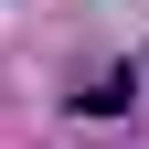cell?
Returning a JSON list of instances; mask_svg holds the SVG:
<instances>
[{"label": "cell", "instance_id": "1", "mask_svg": "<svg viewBox=\"0 0 149 149\" xmlns=\"http://www.w3.org/2000/svg\"><path fill=\"white\" fill-rule=\"evenodd\" d=\"M128 107V74H107V85H85V96H74V117H117Z\"/></svg>", "mask_w": 149, "mask_h": 149}]
</instances>
